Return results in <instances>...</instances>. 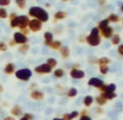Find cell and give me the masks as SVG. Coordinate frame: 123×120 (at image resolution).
<instances>
[{
	"label": "cell",
	"mask_w": 123,
	"mask_h": 120,
	"mask_svg": "<svg viewBox=\"0 0 123 120\" xmlns=\"http://www.w3.org/2000/svg\"><path fill=\"white\" fill-rule=\"evenodd\" d=\"M28 13H30V15L33 16L35 20H38V21H40L42 23L47 22L49 20L48 12H47L45 9L40 8V7H32V8H30Z\"/></svg>",
	"instance_id": "cell-1"
},
{
	"label": "cell",
	"mask_w": 123,
	"mask_h": 120,
	"mask_svg": "<svg viewBox=\"0 0 123 120\" xmlns=\"http://www.w3.org/2000/svg\"><path fill=\"white\" fill-rule=\"evenodd\" d=\"M86 43L91 46L95 47L101 43V37H100V31L98 27H94L92 28L91 34L86 37Z\"/></svg>",
	"instance_id": "cell-2"
},
{
	"label": "cell",
	"mask_w": 123,
	"mask_h": 120,
	"mask_svg": "<svg viewBox=\"0 0 123 120\" xmlns=\"http://www.w3.org/2000/svg\"><path fill=\"white\" fill-rule=\"evenodd\" d=\"M15 78L21 81H28L32 78V70L28 68H24V69H20L15 71Z\"/></svg>",
	"instance_id": "cell-3"
},
{
	"label": "cell",
	"mask_w": 123,
	"mask_h": 120,
	"mask_svg": "<svg viewBox=\"0 0 123 120\" xmlns=\"http://www.w3.org/2000/svg\"><path fill=\"white\" fill-rule=\"evenodd\" d=\"M16 21H18V27L20 30H25L28 26V23H30L31 20L27 15H18Z\"/></svg>",
	"instance_id": "cell-4"
},
{
	"label": "cell",
	"mask_w": 123,
	"mask_h": 120,
	"mask_svg": "<svg viewBox=\"0 0 123 120\" xmlns=\"http://www.w3.org/2000/svg\"><path fill=\"white\" fill-rule=\"evenodd\" d=\"M13 40L15 44H19V45L27 44V36L23 35L21 32H15L13 34Z\"/></svg>",
	"instance_id": "cell-5"
},
{
	"label": "cell",
	"mask_w": 123,
	"mask_h": 120,
	"mask_svg": "<svg viewBox=\"0 0 123 120\" xmlns=\"http://www.w3.org/2000/svg\"><path fill=\"white\" fill-rule=\"evenodd\" d=\"M43 27V23L40 21H38V20H35V19H33V20H31L30 23H28V28H30L32 32H39L40 30H42Z\"/></svg>",
	"instance_id": "cell-6"
},
{
	"label": "cell",
	"mask_w": 123,
	"mask_h": 120,
	"mask_svg": "<svg viewBox=\"0 0 123 120\" xmlns=\"http://www.w3.org/2000/svg\"><path fill=\"white\" fill-rule=\"evenodd\" d=\"M34 71L36 72V73H38V74H48V73H50V72L52 71V69H51L47 63H42V65L37 66V67L35 68Z\"/></svg>",
	"instance_id": "cell-7"
},
{
	"label": "cell",
	"mask_w": 123,
	"mask_h": 120,
	"mask_svg": "<svg viewBox=\"0 0 123 120\" xmlns=\"http://www.w3.org/2000/svg\"><path fill=\"white\" fill-rule=\"evenodd\" d=\"M30 97L32 99H34V100H37V102H39V100H43V99L45 98V94L40 90H37V88H36V90L31 91Z\"/></svg>",
	"instance_id": "cell-8"
},
{
	"label": "cell",
	"mask_w": 123,
	"mask_h": 120,
	"mask_svg": "<svg viewBox=\"0 0 123 120\" xmlns=\"http://www.w3.org/2000/svg\"><path fill=\"white\" fill-rule=\"evenodd\" d=\"M70 75H71V78H73V79L80 80V79L85 78V72L81 69H72L70 71Z\"/></svg>",
	"instance_id": "cell-9"
},
{
	"label": "cell",
	"mask_w": 123,
	"mask_h": 120,
	"mask_svg": "<svg viewBox=\"0 0 123 120\" xmlns=\"http://www.w3.org/2000/svg\"><path fill=\"white\" fill-rule=\"evenodd\" d=\"M87 84H88L89 86H93V87L100 88L105 83L101 79H99V78H92V79H89V81Z\"/></svg>",
	"instance_id": "cell-10"
},
{
	"label": "cell",
	"mask_w": 123,
	"mask_h": 120,
	"mask_svg": "<svg viewBox=\"0 0 123 120\" xmlns=\"http://www.w3.org/2000/svg\"><path fill=\"white\" fill-rule=\"evenodd\" d=\"M100 34H101V36L105 37V38H111V37L113 36V28H112L111 26H107L106 28L100 31Z\"/></svg>",
	"instance_id": "cell-11"
},
{
	"label": "cell",
	"mask_w": 123,
	"mask_h": 120,
	"mask_svg": "<svg viewBox=\"0 0 123 120\" xmlns=\"http://www.w3.org/2000/svg\"><path fill=\"white\" fill-rule=\"evenodd\" d=\"M11 115L13 117H20V116H23V113H22V108L19 105H14L11 108Z\"/></svg>",
	"instance_id": "cell-12"
},
{
	"label": "cell",
	"mask_w": 123,
	"mask_h": 120,
	"mask_svg": "<svg viewBox=\"0 0 123 120\" xmlns=\"http://www.w3.org/2000/svg\"><path fill=\"white\" fill-rule=\"evenodd\" d=\"M3 71H5L6 74H8V75H10V74L14 73L15 72V66H14V63H7V65L5 66V69H3Z\"/></svg>",
	"instance_id": "cell-13"
},
{
	"label": "cell",
	"mask_w": 123,
	"mask_h": 120,
	"mask_svg": "<svg viewBox=\"0 0 123 120\" xmlns=\"http://www.w3.org/2000/svg\"><path fill=\"white\" fill-rule=\"evenodd\" d=\"M94 102H95V100H94V97L91 96V95H87V96H85V97H84V100H83L84 106H85L86 108L91 107L92 105H93Z\"/></svg>",
	"instance_id": "cell-14"
},
{
	"label": "cell",
	"mask_w": 123,
	"mask_h": 120,
	"mask_svg": "<svg viewBox=\"0 0 123 120\" xmlns=\"http://www.w3.org/2000/svg\"><path fill=\"white\" fill-rule=\"evenodd\" d=\"M60 55H61V57L63 58V59H67V58H69V56H70V48L69 47H67V46H62L60 49Z\"/></svg>",
	"instance_id": "cell-15"
},
{
	"label": "cell",
	"mask_w": 123,
	"mask_h": 120,
	"mask_svg": "<svg viewBox=\"0 0 123 120\" xmlns=\"http://www.w3.org/2000/svg\"><path fill=\"white\" fill-rule=\"evenodd\" d=\"M48 46L50 47L51 49H54V50H59V49L62 47V44H61L60 40H55V39H54V40H52V42H51Z\"/></svg>",
	"instance_id": "cell-16"
},
{
	"label": "cell",
	"mask_w": 123,
	"mask_h": 120,
	"mask_svg": "<svg viewBox=\"0 0 123 120\" xmlns=\"http://www.w3.org/2000/svg\"><path fill=\"white\" fill-rule=\"evenodd\" d=\"M94 100H95V102L97 103V105H99V106H104V105H106L107 102H108L107 99L105 98L101 94L98 95V96H96V98H94Z\"/></svg>",
	"instance_id": "cell-17"
},
{
	"label": "cell",
	"mask_w": 123,
	"mask_h": 120,
	"mask_svg": "<svg viewBox=\"0 0 123 120\" xmlns=\"http://www.w3.org/2000/svg\"><path fill=\"white\" fill-rule=\"evenodd\" d=\"M44 38H45V45L48 46V45L54 40V35H52V33H50V32H46L44 34Z\"/></svg>",
	"instance_id": "cell-18"
},
{
	"label": "cell",
	"mask_w": 123,
	"mask_h": 120,
	"mask_svg": "<svg viewBox=\"0 0 123 120\" xmlns=\"http://www.w3.org/2000/svg\"><path fill=\"white\" fill-rule=\"evenodd\" d=\"M55 20H63L67 18V12L65 11H57L54 15Z\"/></svg>",
	"instance_id": "cell-19"
},
{
	"label": "cell",
	"mask_w": 123,
	"mask_h": 120,
	"mask_svg": "<svg viewBox=\"0 0 123 120\" xmlns=\"http://www.w3.org/2000/svg\"><path fill=\"white\" fill-rule=\"evenodd\" d=\"M111 62V60L109 59V58H107V57H101V58H99L98 59V65L99 66H108L109 63Z\"/></svg>",
	"instance_id": "cell-20"
},
{
	"label": "cell",
	"mask_w": 123,
	"mask_h": 120,
	"mask_svg": "<svg viewBox=\"0 0 123 120\" xmlns=\"http://www.w3.org/2000/svg\"><path fill=\"white\" fill-rule=\"evenodd\" d=\"M77 95V90L75 87H70L69 90H68L67 92V96L70 97V98H73V97H75Z\"/></svg>",
	"instance_id": "cell-21"
},
{
	"label": "cell",
	"mask_w": 123,
	"mask_h": 120,
	"mask_svg": "<svg viewBox=\"0 0 123 120\" xmlns=\"http://www.w3.org/2000/svg\"><path fill=\"white\" fill-rule=\"evenodd\" d=\"M107 20H108L109 22H112V23H117V22L120 21V18H119L118 14H116V13H111V14H110V15L107 18Z\"/></svg>",
	"instance_id": "cell-22"
},
{
	"label": "cell",
	"mask_w": 123,
	"mask_h": 120,
	"mask_svg": "<svg viewBox=\"0 0 123 120\" xmlns=\"http://www.w3.org/2000/svg\"><path fill=\"white\" fill-rule=\"evenodd\" d=\"M101 95H102V96H104L106 99H107V100H110V99H113V98H116V97H117L116 92H114V93H111V92H106V93H102Z\"/></svg>",
	"instance_id": "cell-23"
},
{
	"label": "cell",
	"mask_w": 123,
	"mask_h": 120,
	"mask_svg": "<svg viewBox=\"0 0 123 120\" xmlns=\"http://www.w3.org/2000/svg\"><path fill=\"white\" fill-rule=\"evenodd\" d=\"M107 26H109V21H108L107 19H105V20H102V21L99 22L97 27L99 28V31H101V30H104V28H106Z\"/></svg>",
	"instance_id": "cell-24"
},
{
	"label": "cell",
	"mask_w": 123,
	"mask_h": 120,
	"mask_svg": "<svg viewBox=\"0 0 123 120\" xmlns=\"http://www.w3.org/2000/svg\"><path fill=\"white\" fill-rule=\"evenodd\" d=\"M54 75H55V78H57V79H61L63 75H64V70L63 69H56L54 71Z\"/></svg>",
	"instance_id": "cell-25"
},
{
	"label": "cell",
	"mask_w": 123,
	"mask_h": 120,
	"mask_svg": "<svg viewBox=\"0 0 123 120\" xmlns=\"http://www.w3.org/2000/svg\"><path fill=\"white\" fill-rule=\"evenodd\" d=\"M46 63L51 68V69H52V68H55L57 65H58V61H57V60L55 59V58H49V59L47 60V62H46Z\"/></svg>",
	"instance_id": "cell-26"
},
{
	"label": "cell",
	"mask_w": 123,
	"mask_h": 120,
	"mask_svg": "<svg viewBox=\"0 0 123 120\" xmlns=\"http://www.w3.org/2000/svg\"><path fill=\"white\" fill-rule=\"evenodd\" d=\"M120 40H121V38H120V35L119 34H114L113 36L111 37V44L112 45H119Z\"/></svg>",
	"instance_id": "cell-27"
},
{
	"label": "cell",
	"mask_w": 123,
	"mask_h": 120,
	"mask_svg": "<svg viewBox=\"0 0 123 120\" xmlns=\"http://www.w3.org/2000/svg\"><path fill=\"white\" fill-rule=\"evenodd\" d=\"M30 49V45L28 44H24V45H21V47L19 48V51L22 53H26Z\"/></svg>",
	"instance_id": "cell-28"
},
{
	"label": "cell",
	"mask_w": 123,
	"mask_h": 120,
	"mask_svg": "<svg viewBox=\"0 0 123 120\" xmlns=\"http://www.w3.org/2000/svg\"><path fill=\"white\" fill-rule=\"evenodd\" d=\"M99 71L101 74L106 75L108 73V71H109V66H99Z\"/></svg>",
	"instance_id": "cell-29"
},
{
	"label": "cell",
	"mask_w": 123,
	"mask_h": 120,
	"mask_svg": "<svg viewBox=\"0 0 123 120\" xmlns=\"http://www.w3.org/2000/svg\"><path fill=\"white\" fill-rule=\"evenodd\" d=\"M15 5L20 8V9H24L26 5V0H15Z\"/></svg>",
	"instance_id": "cell-30"
},
{
	"label": "cell",
	"mask_w": 123,
	"mask_h": 120,
	"mask_svg": "<svg viewBox=\"0 0 123 120\" xmlns=\"http://www.w3.org/2000/svg\"><path fill=\"white\" fill-rule=\"evenodd\" d=\"M8 18V12L5 8H0V19H7Z\"/></svg>",
	"instance_id": "cell-31"
},
{
	"label": "cell",
	"mask_w": 123,
	"mask_h": 120,
	"mask_svg": "<svg viewBox=\"0 0 123 120\" xmlns=\"http://www.w3.org/2000/svg\"><path fill=\"white\" fill-rule=\"evenodd\" d=\"M10 2H11V0H0V8L7 7L10 5Z\"/></svg>",
	"instance_id": "cell-32"
},
{
	"label": "cell",
	"mask_w": 123,
	"mask_h": 120,
	"mask_svg": "<svg viewBox=\"0 0 123 120\" xmlns=\"http://www.w3.org/2000/svg\"><path fill=\"white\" fill-rule=\"evenodd\" d=\"M22 117L25 118L26 120H33V119H34V115H33V113H23V116H22Z\"/></svg>",
	"instance_id": "cell-33"
},
{
	"label": "cell",
	"mask_w": 123,
	"mask_h": 120,
	"mask_svg": "<svg viewBox=\"0 0 123 120\" xmlns=\"http://www.w3.org/2000/svg\"><path fill=\"white\" fill-rule=\"evenodd\" d=\"M8 50V45L5 42H0V51H7Z\"/></svg>",
	"instance_id": "cell-34"
},
{
	"label": "cell",
	"mask_w": 123,
	"mask_h": 120,
	"mask_svg": "<svg viewBox=\"0 0 123 120\" xmlns=\"http://www.w3.org/2000/svg\"><path fill=\"white\" fill-rule=\"evenodd\" d=\"M70 115H71V118H72V120H73V119H75L76 117H79L80 113H79V111L77 110H74V111H72V113H70Z\"/></svg>",
	"instance_id": "cell-35"
},
{
	"label": "cell",
	"mask_w": 123,
	"mask_h": 120,
	"mask_svg": "<svg viewBox=\"0 0 123 120\" xmlns=\"http://www.w3.org/2000/svg\"><path fill=\"white\" fill-rule=\"evenodd\" d=\"M62 119L63 120H72V118H71V115H70L69 113H65L62 115Z\"/></svg>",
	"instance_id": "cell-36"
},
{
	"label": "cell",
	"mask_w": 123,
	"mask_h": 120,
	"mask_svg": "<svg viewBox=\"0 0 123 120\" xmlns=\"http://www.w3.org/2000/svg\"><path fill=\"white\" fill-rule=\"evenodd\" d=\"M80 113V117H82V116H88V111H87V109H83V110L79 111Z\"/></svg>",
	"instance_id": "cell-37"
},
{
	"label": "cell",
	"mask_w": 123,
	"mask_h": 120,
	"mask_svg": "<svg viewBox=\"0 0 123 120\" xmlns=\"http://www.w3.org/2000/svg\"><path fill=\"white\" fill-rule=\"evenodd\" d=\"M79 120H93V119H92L91 116H82V117H80Z\"/></svg>",
	"instance_id": "cell-38"
},
{
	"label": "cell",
	"mask_w": 123,
	"mask_h": 120,
	"mask_svg": "<svg viewBox=\"0 0 123 120\" xmlns=\"http://www.w3.org/2000/svg\"><path fill=\"white\" fill-rule=\"evenodd\" d=\"M16 16H18V15H16V13H14V12H13V13H10V15H9V21H12V20H14Z\"/></svg>",
	"instance_id": "cell-39"
},
{
	"label": "cell",
	"mask_w": 123,
	"mask_h": 120,
	"mask_svg": "<svg viewBox=\"0 0 123 120\" xmlns=\"http://www.w3.org/2000/svg\"><path fill=\"white\" fill-rule=\"evenodd\" d=\"M118 51H119V53H120L121 56H123V44L120 45V46L118 47Z\"/></svg>",
	"instance_id": "cell-40"
},
{
	"label": "cell",
	"mask_w": 123,
	"mask_h": 120,
	"mask_svg": "<svg viewBox=\"0 0 123 120\" xmlns=\"http://www.w3.org/2000/svg\"><path fill=\"white\" fill-rule=\"evenodd\" d=\"M95 111H96L97 113H104V110H102L101 107H96V108H95Z\"/></svg>",
	"instance_id": "cell-41"
},
{
	"label": "cell",
	"mask_w": 123,
	"mask_h": 120,
	"mask_svg": "<svg viewBox=\"0 0 123 120\" xmlns=\"http://www.w3.org/2000/svg\"><path fill=\"white\" fill-rule=\"evenodd\" d=\"M89 63H97L98 62V59H94V58H91V59L88 60Z\"/></svg>",
	"instance_id": "cell-42"
},
{
	"label": "cell",
	"mask_w": 123,
	"mask_h": 120,
	"mask_svg": "<svg viewBox=\"0 0 123 120\" xmlns=\"http://www.w3.org/2000/svg\"><path fill=\"white\" fill-rule=\"evenodd\" d=\"M21 33H22V34H23V35H25V36H26V35H28V33H30V31H28V30H26V28H25V30H21Z\"/></svg>",
	"instance_id": "cell-43"
},
{
	"label": "cell",
	"mask_w": 123,
	"mask_h": 120,
	"mask_svg": "<svg viewBox=\"0 0 123 120\" xmlns=\"http://www.w3.org/2000/svg\"><path fill=\"white\" fill-rule=\"evenodd\" d=\"M3 120H15V118H14V117H10V116H8V117L3 118Z\"/></svg>",
	"instance_id": "cell-44"
},
{
	"label": "cell",
	"mask_w": 123,
	"mask_h": 120,
	"mask_svg": "<svg viewBox=\"0 0 123 120\" xmlns=\"http://www.w3.org/2000/svg\"><path fill=\"white\" fill-rule=\"evenodd\" d=\"M34 87H37V85H36V84H35V83H33V84H31V86H30V88H31V90H35V88Z\"/></svg>",
	"instance_id": "cell-45"
},
{
	"label": "cell",
	"mask_w": 123,
	"mask_h": 120,
	"mask_svg": "<svg viewBox=\"0 0 123 120\" xmlns=\"http://www.w3.org/2000/svg\"><path fill=\"white\" fill-rule=\"evenodd\" d=\"M72 67H73L72 69H80V65H77V63H74Z\"/></svg>",
	"instance_id": "cell-46"
},
{
	"label": "cell",
	"mask_w": 123,
	"mask_h": 120,
	"mask_svg": "<svg viewBox=\"0 0 123 120\" xmlns=\"http://www.w3.org/2000/svg\"><path fill=\"white\" fill-rule=\"evenodd\" d=\"M14 45H15V43H14V40H13V39H12V40H11V42H10L9 43V46H14Z\"/></svg>",
	"instance_id": "cell-47"
},
{
	"label": "cell",
	"mask_w": 123,
	"mask_h": 120,
	"mask_svg": "<svg viewBox=\"0 0 123 120\" xmlns=\"http://www.w3.org/2000/svg\"><path fill=\"white\" fill-rule=\"evenodd\" d=\"M98 2H99L100 5H105V3H106V0H98Z\"/></svg>",
	"instance_id": "cell-48"
},
{
	"label": "cell",
	"mask_w": 123,
	"mask_h": 120,
	"mask_svg": "<svg viewBox=\"0 0 123 120\" xmlns=\"http://www.w3.org/2000/svg\"><path fill=\"white\" fill-rule=\"evenodd\" d=\"M3 92V86L0 84V93H2Z\"/></svg>",
	"instance_id": "cell-49"
},
{
	"label": "cell",
	"mask_w": 123,
	"mask_h": 120,
	"mask_svg": "<svg viewBox=\"0 0 123 120\" xmlns=\"http://www.w3.org/2000/svg\"><path fill=\"white\" fill-rule=\"evenodd\" d=\"M52 120H63V119H62V118H54Z\"/></svg>",
	"instance_id": "cell-50"
},
{
	"label": "cell",
	"mask_w": 123,
	"mask_h": 120,
	"mask_svg": "<svg viewBox=\"0 0 123 120\" xmlns=\"http://www.w3.org/2000/svg\"><path fill=\"white\" fill-rule=\"evenodd\" d=\"M20 120H26V119H25V118H23V117H22V118H21V119H20Z\"/></svg>",
	"instance_id": "cell-51"
},
{
	"label": "cell",
	"mask_w": 123,
	"mask_h": 120,
	"mask_svg": "<svg viewBox=\"0 0 123 120\" xmlns=\"http://www.w3.org/2000/svg\"><path fill=\"white\" fill-rule=\"evenodd\" d=\"M121 10H122V11H123V3H122V7H121Z\"/></svg>",
	"instance_id": "cell-52"
},
{
	"label": "cell",
	"mask_w": 123,
	"mask_h": 120,
	"mask_svg": "<svg viewBox=\"0 0 123 120\" xmlns=\"http://www.w3.org/2000/svg\"><path fill=\"white\" fill-rule=\"evenodd\" d=\"M62 1H68V0H62Z\"/></svg>",
	"instance_id": "cell-53"
}]
</instances>
